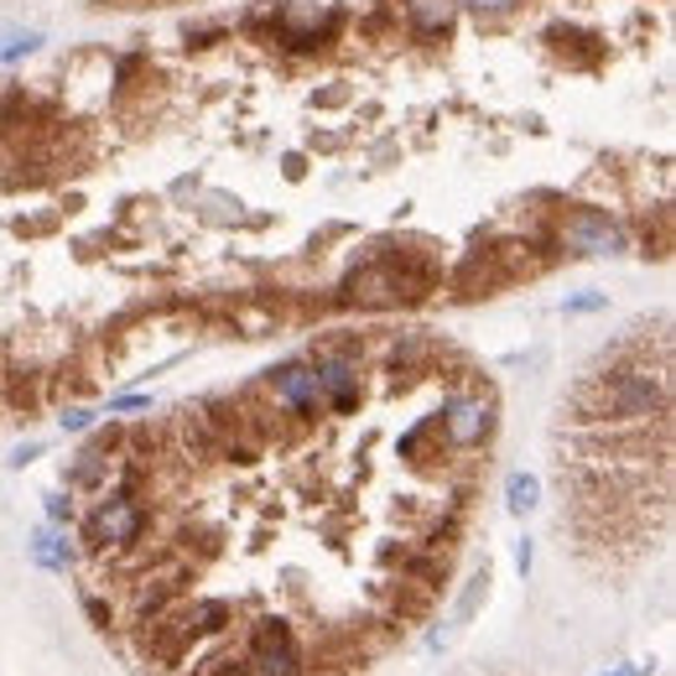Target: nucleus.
<instances>
[{"instance_id":"1","label":"nucleus","mask_w":676,"mask_h":676,"mask_svg":"<svg viewBox=\"0 0 676 676\" xmlns=\"http://www.w3.org/2000/svg\"><path fill=\"white\" fill-rule=\"evenodd\" d=\"M578 421H599V427H651L666 421L672 411V391H666V365H619L609 374H588L578 391Z\"/></svg>"},{"instance_id":"2","label":"nucleus","mask_w":676,"mask_h":676,"mask_svg":"<svg viewBox=\"0 0 676 676\" xmlns=\"http://www.w3.org/2000/svg\"><path fill=\"white\" fill-rule=\"evenodd\" d=\"M245 661H250L256 676H307V655L297 646V630L286 619H276V614H266V619L250 625Z\"/></svg>"},{"instance_id":"3","label":"nucleus","mask_w":676,"mask_h":676,"mask_svg":"<svg viewBox=\"0 0 676 676\" xmlns=\"http://www.w3.org/2000/svg\"><path fill=\"white\" fill-rule=\"evenodd\" d=\"M146 526H151V515L140 511L131 494H105L84 520V541L94 552H125V546H136L146 537Z\"/></svg>"},{"instance_id":"4","label":"nucleus","mask_w":676,"mask_h":676,"mask_svg":"<svg viewBox=\"0 0 676 676\" xmlns=\"http://www.w3.org/2000/svg\"><path fill=\"white\" fill-rule=\"evenodd\" d=\"M438 427H443L447 447H458V453L479 447L484 438H490V427H494L490 391H453V396L443 401V411H438Z\"/></svg>"},{"instance_id":"5","label":"nucleus","mask_w":676,"mask_h":676,"mask_svg":"<svg viewBox=\"0 0 676 676\" xmlns=\"http://www.w3.org/2000/svg\"><path fill=\"white\" fill-rule=\"evenodd\" d=\"M557 234H562V245L578 250V256H625L630 250V234L619 230L604 209H567Z\"/></svg>"},{"instance_id":"6","label":"nucleus","mask_w":676,"mask_h":676,"mask_svg":"<svg viewBox=\"0 0 676 676\" xmlns=\"http://www.w3.org/2000/svg\"><path fill=\"white\" fill-rule=\"evenodd\" d=\"M312 374H318L323 406H333V411H354V406H359L365 374H359V349H354V344H328V349L318 354Z\"/></svg>"},{"instance_id":"7","label":"nucleus","mask_w":676,"mask_h":676,"mask_svg":"<svg viewBox=\"0 0 676 676\" xmlns=\"http://www.w3.org/2000/svg\"><path fill=\"white\" fill-rule=\"evenodd\" d=\"M266 396L276 401V406H286V411H292L297 421H318V411H323L318 374H312V365H303V359L276 365V370L266 374Z\"/></svg>"},{"instance_id":"8","label":"nucleus","mask_w":676,"mask_h":676,"mask_svg":"<svg viewBox=\"0 0 676 676\" xmlns=\"http://www.w3.org/2000/svg\"><path fill=\"white\" fill-rule=\"evenodd\" d=\"M32 562L42 567V573H69L73 562H78V552H73V541L58 531V526H42V531H32Z\"/></svg>"},{"instance_id":"9","label":"nucleus","mask_w":676,"mask_h":676,"mask_svg":"<svg viewBox=\"0 0 676 676\" xmlns=\"http://www.w3.org/2000/svg\"><path fill=\"white\" fill-rule=\"evenodd\" d=\"M458 16V0H411V32L417 37H438Z\"/></svg>"},{"instance_id":"10","label":"nucleus","mask_w":676,"mask_h":676,"mask_svg":"<svg viewBox=\"0 0 676 676\" xmlns=\"http://www.w3.org/2000/svg\"><path fill=\"white\" fill-rule=\"evenodd\" d=\"M537 505H541L537 474H511V479H505V511H511V515H531Z\"/></svg>"},{"instance_id":"11","label":"nucleus","mask_w":676,"mask_h":676,"mask_svg":"<svg viewBox=\"0 0 676 676\" xmlns=\"http://www.w3.org/2000/svg\"><path fill=\"white\" fill-rule=\"evenodd\" d=\"M198 676H256V672H250L245 651H219V655H209V661L198 666Z\"/></svg>"},{"instance_id":"12","label":"nucleus","mask_w":676,"mask_h":676,"mask_svg":"<svg viewBox=\"0 0 676 676\" xmlns=\"http://www.w3.org/2000/svg\"><path fill=\"white\" fill-rule=\"evenodd\" d=\"M42 47V32H11V37H0V63H22Z\"/></svg>"},{"instance_id":"13","label":"nucleus","mask_w":676,"mask_h":676,"mask_svg":"<svg viewBox=\"0 0 676 676\" xmlns=\"http://www.w3.org/2000/svg\"><path fill=\"white\" fill-rule=\"evenodd\" d=\"M73 500L69 494H47V520H52V526H73Z\"/></svg>"},{"instance_id":"14","label":"nucleus","mask_w":676,"mask_h":676,"mask_svg":"<svg viewBox=\"0 0 676 676\" xmlns=\"http://www.w3.org/2000/svg\"><path fill=\"white\" fill-rule=\"evenodd\" d=\"M58 421H63V432H84V427L94 421V411H89V406H69Z\"/></svg>"},{"instance_id":"15","label":"nucleus","mask_w":676,"mask_h":676,"mask_svg":"<svg viewBox=\"0 0 676 676\" xmlns=\"http://www.w3.org/2000/svg\"><path fill=\"white\" fill-rule=\"evenodd\" d=\"M474 11H484V16H500V11H515L520 0H468Z\"/></svg>"},{"instance_id":"16","label":"nucleus","mask_w":676,"mask_h":676,"mask_svg":"<svg viewBox=\"0 0 676 676\" xmlns=\"http://www.w3.org/2000/svg\"><path fill=\"white\" fill-rule=\"evenodd\" d=\"M151 406V396H115L110 401V411H146Z\"/></svg>"},{"instance_id":"17","label":"nucleus","mask_w":676,"mask_h":676,"mask_svg":"<svg viewBox=\"0 0 676 676\" xmlns=\"http://www.w3.org/2000/svg\"><path fill=\"white\" fill-rule=\"evenodd\" d=\"M84 609H89V619L99 625V630H110V609H105V599H84Z\"/></svg>"},{"instance_id":"18","label":"nucleus","mask_w":676,"mask_h":676,"mask_svg":"<svg viewBox=\"0 0 676 676\" xmlns=\"http://www.w3.org/2000/svg\"><path fill=\"white\" fill-rule=\"evenodd\" d=\"M599 307H604V297H599V292H588V297H573L567 312H599Z\"/></svg>"},{"instance_id":"19","label":"nucleus","mask_w":676,"mask_h":676,"mask_svg":"<svg viewBox=\"0 0 676 676\" xmlns=\"http://www.w3.org/2000/svg\"><path fill=\"white\" fill-rule=\"evenodd\" d=\"M37 453H42V443H26V447H16V453H11V468H26V464H32V458H37Z\"/></svg>"},{"instance_id":"20","label":"nucleus","mask_w":676,"mask_h":676,"mask_svg":"<svg viewBox=\"0 0 676 676\" xmlns=\"http://www.w3.org/2000/svg\"><path fill=\"white\" fill-rule=\"evenodd\" d=\"M515 567H520V573H531V541H520V552H515Z\"/></svg>"},{"instance_id":"21","label":"nucleus","mask_w":676,"mask_h":676,"mask_svg":"<svg viewBox=\"0 0 676 676\" xmlns=\"http://www.w3.org/2000/svg\"><path fill=\"white\" fill-rule=\"evenodd\" d=\"M604 676H646V666H619V672H604Z\"/></svg>"}]
</instances>
